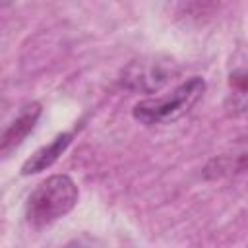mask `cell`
Here are the masks:
<instances>
[{
  "instance_id": "cell-1",
  "label": "cell",
  "mask_w": 248,
  "mask_h": 248,
  "mask_svg": "<svg viewBox=\"0 0 248 248\" xmlns=\"http://www.w3.org/2000/svg\"><path fill=\"white\" fill-rule=\"evenodd\" d=\"M79 192L68 174H52L37 184L25 203V217L31 227L41 229L64 217L78 203Z\"/></svg>"
},
{
  "instance_id": "cell-2",
  "label": "cell",
  "mask_w": 248,
  "mask_h": 248,
  "mask_svg": "<svg viewBox=\"0 0 248 248\" xmlns=\"http://www.w3.org/2000/svg\"><path fill=\"white\" fill-rule=\"evenodd\" d=\"M205 91V81L198 76L190 78L188 81L180 83L172 93L165 97H155V99H143L140 101L132 114L138 122L145 126H155V124H169L182 114H186L203 95Z\"/></svg>"
},
{
  "instance_id": "cell-3",
  "label": "cell",
  "mask_w": 248,
  "mask_h": 248,
  "mask_svg": "<svg viewBox=\"0 0 248 248\" xmlns=\"http://www.w3.org/2000/svg\"><path fill=\"white\" fill-rule=\"evenodd\" d=\"M174 68L169 60L159 58H141L132 62L122 74V85L132 91L153 93L161 89L169 79H172Z\"/></svg>"
},
{
  "instance_id": "cell-4",
  "label": "cell",
  "mask_w": 248,
  "mask_h": 248,
  "mask_svg": "<svg viewBox=\"0 0 248 248\" xmlns=\"http://www.w3.org/2000/svg\"><path fill=\"white\" fill-rule=\"evenodd\" d=\"M39 114H41V105L39 103L27 105L19 112V116L10 124V128L4 132V136L0 138V151L6 153V151H12L14 147H17L25 140V136L33 130Z\"/></svg>"
},
{
  "instance_id": "cell-5",
  "label": "cell",
  "mask_w": 248,
  "mask_h": 248,
  "mask_svg": "<svg viewBox=\"0 0 248 248\" xmlns=\"http://www.w3.org/2000/svg\"><path fill=\"white\" fill-rule=\"evenodd\" d=\"M72 141V132H64L60 136H56L48 145L37 149L21 167V174H33V172H41L45 169H48L62 153L64 149L70 145Z\"/></svg>"
},
{
  "instance_id": "cell-6",
  "label": "cell",
  "mask_w": 248,
  "mask_h": 248,
  "mask_svg": "<svg viewBox=\"0 0 248 248\" xmlns=\"http://www.w3.org/2000/svg\"><path fill=\"white\" fill-rule=\"evenodd\" d=\"M66 248H87V246H83V244H79V242H70Z\"/></svg>"
}]
</instances>
